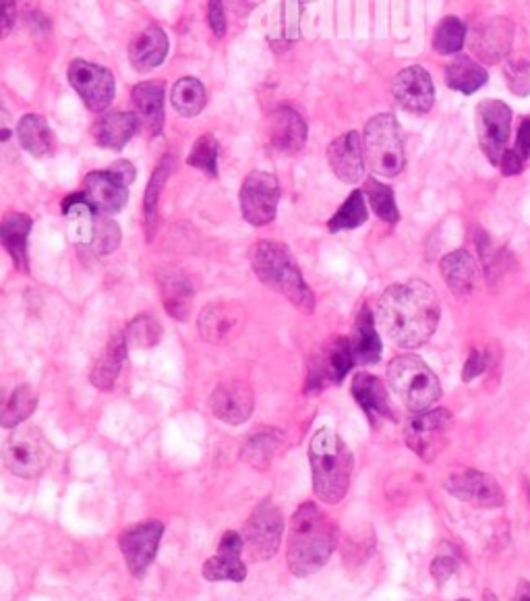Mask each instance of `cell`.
Instances as JSON below:
<instances>
[{
	"mask_svg": "<svg viewBox=\"0 0 530 601\" xmlns=\"http://www.w3.org/2000/svg\"><path fill=\"white\" fill-rule=\"evenodd\" d=\"M348 340L357 363L373 365L381 359V338L377 332V318L373 316L369 305H361Z\"/></svg>",
	"mask_w": 530,
	"mask_h": 601,
	"instance_id": "f546056e",
	"label": "cell"
},
{
	"mask_svg": "<svg viewBox=\"0 0 530 601\" xmlns=\"http://www.w3.org/2000/svg\"><path fill=\"white\" fill-rule=\"evenodd\" d=\"M172 158L170 156H164L160 160V164L156 166L154 175L150 179V185H147L145 189V197H143V222H145V233H147V239H154L156 237V231L160 226V197H162V191L168 183V177L172 173Z\"/></svg>",
	"mask_w": 530,
	"mask_h": 601,
	"instance_id": "836d02e7",
	"label": "cell"
},
{
	"mask_svg": "<svg viewBox=\"0 0 530 601\" xmlns=\"http://www.w3.org/2000/svg\"><path fill=\"white\" fill-rule=\"evenodd\" d=\"M392 94L396 102L412 114H427L435 104L431 75L421 65L402 69L392 81Z\"/></svg>",
	"mask_w": 530,
	"mask_h": 601,
	"instance_id": "ffe728a7",
	"label": "cell"
},
{
	"mask_svg": "<svg viewBox=\"0 0 530 601\" xmlns=\"http://www.w3.org/2000/svg\"><path fill=\"white\" fill-rule=\"evenodd\" d=\"M524 158L516 150H506L502 162H499V170H502L504 177H516L524 170Z\"/></svg>",
	"mask_w": 530,
	"mask_h": 601,
	"instance_id": "f5cc1de1",
	"label": "cell"
},
{
	"mask_svg": "<svg viewBox=\"0 0 530 601\" xmlns=\"http://www.w3.org/2000/svg\"><path fill=\"white\" fill-rule=\"evenodd\" d=\"M249 262L263 286L286 297L303 313L315 311V295L286 245L276 241H259L249 251Z\"/></svg>",
	"mask_w": 530,
	"mask_h": 601,
	"instance_id": "3957f363",
	"label": "cell"
},
{
	"mask_svg": "<svg viewBox=\"0 0 530 601\" xmlns=\"http://www.w3.org/2000/svg\"><path fill=\"white\" fill-rule=\"evenodd\" d=\"M458 601H470V599H458Z\"/></svg>",
	"mask_w": 530,
	"mask_h": 601,
	"instance_id": "6f0895ef",
	"label": "cell"
},
{
	"mask_svg": "<svg viewBox=\"0 0 530 601\" xmlns=\"http://www.w3.org/2000/svg\"><path fill=\"white\" fill-rule=\"evenodd\" d=\"M514 601H530V581H518Z\"/></svg>",
	"mask_w": 530,
	"mask_h": 601,
	"instance_id": "11a10c76",
	"label": "cell"
},
{
	"mask_svg": "<svg viewBox=\"0 0 530 601\" xmlns=\"http://www.w3.org/2000/svg\"><path fill=\"white\" fill-rule=\"evenodd\" d=\"M512 129V110L502 100H483L477 106V135L487 160L499 168Z\"/></svg>",
	"mask_w": 530,
	"mask_h": 601,
	"instance_id": "4fadbf2b",
	"label": "cell"
},
{
	"mask_svg": "<svg viewBox=\"0 0 530 601\" xmlns=\"http://www.w3.org/2000/svg\"><path fill=\"white\" fill-rule=\"evenodd\" d=\"M36 407H38V396L34 388L23 384L7 400L3 413H0V423H3V427H19L25 419L32 417Z\"/></svg>",
	"mask_w": 530,
	"mask_h": 601,
	"instance_id": "ab89813d",
	"label": "cell"
},
{
	"mask_svg": "<svg viewBox=\"0 0 530 601\" xmlns=\"http://www.w3.org/2000/svg\"><path fill=\"white\" fill-rule=\"evenodd\" d=\"M524 160L530 158V117H524L518 125V135H516V148H514Z\"/></svg>",
	"mask_w": 530,
	"mask_h": 601,
	"instance_id": "db71d44e",
	"label": "cell"
},
{
	"mask_svg": "<svg viewBox=\"0 0 530 601\" xmlns=\"http://www.w3.org/2000/svg\"><path fill=\"white\" fill-rule=\"evenodd\" d=\"M280 183L272 173L253 170L241 185V212L243 218L253 226L270 224L278 214Z\"/></svg>",
	"mask_w": 530,
	"mask_h": 601,
	"instance_id": "7c38bea8",
	"label": "cell"
},
{
	"mask_svg": "<svg viewBox=\"0 0 530 601\" xmlns=\"http://www.w3.org/2000/svg\"><path fill=\"white\" fill-rule=\"evenodd\" d=\"M282 452H284V436L280 429L274 427L257 429V432H253L241 448L243 461L257 471L270 469Z\"/></svg>",
	"mask_w": 530,
	"mask_h": 601,
	"instance_id": "4dcf8cb0",
	"label": "cell"
},
{
	"mask_svg": "<svg viewBox=\"0 0 530 601\" xmlns=\"http://www.w3.org/2000/svg\"><path fill=\"white\" fill-rule=\"evenodd\" d=\"M444 488L450 496L477 508H502L506 504V494L499 481L483 471L464 469L452 473Z\"/></svg>",
	"mask_w": 530,
	"mask_h": 601,
	"instance_id": "2e32d148",
	"label": "cell"
},
{
	"mask_svg": "<svg viewBox=\"0 0 530 601\" xmlns=\"http://www.w3.org/2000/svg\"><path fill=\"white\" fill-rule=\"evenodd\" d=\"M526 494H528V500H530V483H526Z\"/></svg>",
	"mask_w": 530,
	"mask_h": 601,
	"instance_id": "9f6ffc18",
	"label": "cell"
},
{
	"mask_svg": "<svg viewBox=\"0 0 530 601\" xmlns=\"http://www.w3.org/2000/svg\"><path fill=\"white\" fill-rule=\"evenodd\" d=\"M168 36L160 25H147L129 44V61L135 71L145 73L160 67L168 56Z\"/></svg>",
	"mask_w": 530,
	"mask_h": 601,
	"instance_id": "83f0119b",
	"label": "cell"
},
{
	"mask_svg": "<svg viewBox=\"0 0 530 601\" xmlns=\"http://www.w3.org/2000/svg\"><path fill=\"white\" fill-rule=\"evenodd\" d=\"M125 338L129 349L137 351H147L154 349L158 342L162 340V324L154 316H137L125 330Z\"/></svg>",
	"mask_w": 530,
	"mask_h": 601,
	"instance_id": "b9f144b4",
	"label": "cell"
},
{
	"mask_svg": "<svg viewBox=\"0 0 530 601\" xmlns=\"http://www.w3.org/2000/svg\"><path fill=\"white\" fill-rule=\"evenodd\" d=\"M328 162L334 170V175L346 183L357 185L365 177V148L363 135L357 131H348L336 137L328 146Z\"/></svg>",
	"mask_w": 530,
	"mask_h": 601,
	"instance_id": "44dd1931",
	"label": "cell"
},
{
	"mask_svg": "<svg viewBox=\"0 0 530 601\" xmlns=\"http://www.w3.org/2000/svg\"><path fill=\"white\" fill-rule=\"evenodd\" d=\"M355 363L357 359L352 355L348 338L334 336L326 340L309 359L305 392L319 394L321 390H326L330 386L342 384Z\"/></svg>",
	"mask_w": 530,
	"mask_h": 601,
	"instance_id": "ba28073f",
	"label": "cell"
},
{
	"mask_svg": "<svg viewBox=\"0 0 530 601\" xmlns=\"http://www.w3.org/2000/svg\"><path fill=\"white\" fill-rule=\"evenodd\" d=\"M365 197L369 199V204L377 218H381L388 224H396L400 220V210L396 206V197L392 187L384 185L381 181L369 177L365 179Z\"/></svg>",
	"mask_w": 530,
	"mask_h": 601,
	"instance_id": "60d3db41",
	"label": "cell"
},
{
	"mask_svg": "<svg viewBox=\"0 0 530 601\" xmlns=\"http://www.w3.org/2000/svg\"><path fill=\"white\" fill-rule=\"evenodd\" d=\"M247 326V311L234 301H216L205 305L199 313V336L214 347L230 345Z\"/></svg>",
	"mask_w": 530,
	"mask_h": 601,
	"instance_id": "5bb4252c",
	"label": "cell"
},
{
	"mask_svg": "<svg viewBox=\"0 0 530 601\" xmlns=\"http://www.w3.org/2000/svg\"><path fill=\"white\" fill-rule=\"evenodd\" d=\"M313 492L323 504H340L348 492L352 467L350 448L330 427H321L309 442Z\"/></svg>",
	"mask_w": 530,
	"mask_h": 601,
	"instance_id": "277c9868",
	"label": "cell"
},
{
	"mask_svg": "<svg viewBox=\"0 0 530 601\" xmlns=\"http://www.w3.org/2000/svg\"><path fill=\"white\" fill-rule=\"evenodd\" d=\"M121 245V226L116 224L110 216L96 214V226H94V239L92 247L98 255H108L119 249Z\"/></svg>",
	"mask_w": 530,
	"mask_h": 601,
	"instance_id": "bcb514c9",
	"label": "cell"
},
{
	"mask_svg": "<svg viewBox=\"0 0 530 601\" xmlns=\"http://www.w3.org/2000/svg\"><path fill=\"white\" fill-rule=\"evenodd\" d=\"M135 181V166L119 160L108 170H96L83 179V195L96 214L112 216L121 212L129 199V185Z\"/></svg>",
	"mask_w": 530,
	"mask_h": 601,
	"instance_id": "52a82bcc",
	"label": "cell"
},
{
	"mask_svg": "<svg viewBox=\"0 0 530 601\" xmlns=\"http://www.w3.org/2000/svg\"><path fill=\"white\" fill-rule=\"evenodd\" d=\"M245 539L237 531H226L218 543V552L203 564V579L220 583H243L247 579V564L243 560Z\"/></svg>",
	"mask_w": 530,
	"mask_h": 601,
	"instance_id": "d6986e66",
	"label": "cell"
},
{
	"mask_svg": "<svg viewBox=\"0 0 530 601\" xmlns=\"http://www.w3.org/2000/svg\"><path fill=\"white\" fill-rule=\"evenodd\" d=\"M208 21L216 38H224L226 30H228V21H226V11H224V3L222 0H210L208 7Z\"/></svg>",
	"mask_w": 530,
	"mask_h": 601,
	"instance_id": "f907efd6",
	"label": "cell"
},
{
	"mask_svg": "<svg viewBox=\"0 0 530 601\" xmlns=\"http://www.w3.org/2000/svg\"><path fill=\"white\" fill-rule=\"evenodd\" d=\"M504 77L508 81V88L516 96L530 94V54H510L504 69Z\"/></svg>",
	"mask_w": 530,
	"mask_h": 601,
	"instance_id": "f6af8a7d",
	"label": "cell"
},
{
	"mask_svg": "<svg viewBox=\"0 0 530 601\" xmlns=\"http://www.w3.org/2000/svg\"><path fill=\"white\" fill-rule=\"evenodd\" d=\"M363 148H365V160L373 173L381 177H398L404 164V143L400 125L394 119V114L384 112L375 114V117L365 125L363 131Z\"/></svg>",
	"mask_w": 530,
	"mask_h": 601,
	"instance_id": "8992f818",
	"label": "cell"
},
{
	"mask_svg": "<svg viewBox=\"0 0 530 601\" xmlns=\"http://www.w3.org/2000/svg\"><path fill=\"white\" fill-rule=\"evenodd\" d=\"M170 102L174 110L181 114L185 119H193L205 108V102H208V92H205L203 83L195 77H183L174 83Z\"/></svg>",
	"mask_w": 530,
	"mask_h": 601,
	"instance_id": "74e56055",
	"label": "cell"
},
{
	"mask_svg": "<svg viewBox=\"0 0 530 601\" xmlns=\"http://www.w3.org/2000/svg\"><path fill=\"white\" fill-rule=\"evenodd\" d=\"M69 83L92 112H104L114 100V77L102 65L83 59L73 61L69 65Z\"/></svg>",
	"mask_w": 530,
	"mask_h": 601,
	"instance_id": "e0dca14e",
	"label": "cell"
},
{
	"mask_svg": "<svg viewBox=\"0 0 530 601\" xmlns=\"http://www.w3.org/2000/svg\"><path fill=\"white\" fill-rule=\"evenodd\" d=\"M456 570H458V560L454 556H448V554L437 556L431 562V568H429L431 577L435 579L437 585H444L448 579H452Z\"/></svg>",
	"mask_w": 530,
	"mask_h": 601,
	"instance_id": "681fc988",
	"label": "cell"
},
{
	"mask_svg": "<svg viewBox=\"0 0 530 601\" xmlns=\"http://www.w3.org/2000/svg\"><path fill=\"white\" fill-rule=\"evenodd\" d=\"M369 220V210L365 204V193L361 189L352 191L344 204L336 210V214L330 218L328 228L332 233H342V231H352V228H359Z\"/></svg>",
	"mask_w": 530,
	"mask_h": 601,
	"instance_id": "f35d334b",
	"label": "cell"
},
{
	"mask_svg": "<svg viewBox=\"0 0 530 601\" xmlns=\"http://www.w3.org/2000/svg\"><path fill=\"white\" fill-rule=\"evenodd\" d=\"M52 448L38 427H17L5 444V465L21 479H36L50 463Z\"/></svg>",
	"mask_w": 530,
	"mask_h": 601,
	"instance_id": "30bf717a",
	"label": "cell"
},
{
	"mask_svg": "<svg viewBox=\"0 0 530 601\" xmlns=\"http://www.w3.org/2000/svg\"><path fill=\"white\" fill-rule=\"evenodd\" d=\"M19 15V0H0V34L9 36Z\"/></svg>",
	"mask_w": 530,
	"mask_h": 601,
	"instance_id": "816d5d0a",
	"label": "cell"
},
{
	"mask_svg": "<svg viewBox=\"0 0 530 601\" xmlns=\"http://www.w3.org/2000/svg\"><path fill=\"white\" fill-rule=\"evenodd\" d=\"M487 69L470 56H456V59L446 67V81L452 90L470 96L479 92L487 83Z\"/></svg>",
	"mask_w": 530,
	"mask_h": 601,
	"instance_id": "d590c367",
	"label": "cell"
},
{
	"mask_svg": "<svg viewBox=\"0 0 530 601\" xmlns=\"http://www.w3.org/2000/svg\"><path fill=\"white\" fill-rule=\"evenodd\" d=\"M439 272L441 278H444V282L448 284V289L452 291V295L462 301L473 297L479 289L481 268L479 262L475 260V255L468 253L466 249L448 253L444 260L439 262Z\"/></svg>",
	"mask_w": 530,
	"mask_h": 601,
	"instance_id": "603a6c76",
	"label": "cell"
},
{
	"mask_svg": "<svg viewBox=\"0 0 530 601\" xmlns=\"http://www.w3.org/2000/svg\"><path fill=\"white\" fill-rule=\"evenodd\" d=\"M284 535V519L282 510L270 500H261L251 512L249 521L243 529L245 552L253 562L270 560L278 554Z\"/></svg>",
	"mask_w": 530,
	"mask_h": 601,
	"instance_id": "9c48e42d",
	"label": "cell"
},
{
	"mask_svg": "<svg viewBox=\"0 0 530 601\" xmlns=\"http://www.w3.org/2000/svg\"><path fill=\"white\" fill-rule=\"evenodd\" d=\"M388 384L412 413L433 409L441 398L437 376L417 355H400L392 359L388 367Z\"/></svg>",
	"mask_w": 530,
	"mask_h": 601,
	"instance_id": "5b68a950",
	"label": "cell"
},
{
	"mask_svg": "<svg viewBox=\"0 0 530 601\" xmlns=\"http://www.w3.org/2000/svg\"><path fill=\"white\" fill-rule=\"evenodd\" d=\"M282 19H284V38L294 40L301 36V19L305 9L315 0H282Z\"/></svg>",
	"mask_w": 530,
	"mask_h": 601,
	"instance_id": "7dc6e473",
	"label": "cell"
},
{
	"mask_svg": "<svg viewBox=\"0 0 530 601\" xmlns=\"http://www.w3.org/2000/svg\"><path fill=\"white\" fill-rule=\"evenodd\" d=\"M162 535H164V525L156 519L137 523L121 533L119 548L133 577L141 579L147 572V568L152 566L160 548Z\"/></svg>",
	"mask_w": 530,
	"mask_h": 601,
	"instance_id": "9a60e30c",
	"label": "cell"
},
{
	"mask_svg": "<svg viewBox=\"0 0 530 601\" xmlns=\"http://www.w3.org/2000/svg\"><path fill=\"white\" fill-rule=\"evenodd\" d=\"M139 129H141V121L135 112L119 110V112H108L104 117H100L92 127V135L94 141L102 148L123 150Z\"/></svg>",
	"mask_w": 530,
	"mask_h": 601,
	"instance_id": "f1b7e54d",
	"label": "cell"
},
{
	"mask_svg": "<svg viewBox=\"0 0 530 601\" xmlns=\"http://www.w3.org/2000/svg\"><path fill=\"white\" fill-rule=\"evenodd\" d=\"M160 297L168 316L176 322H187L195 301V282L181 270H168L160 276Z\"/></svg>",
	"mask_w": 530,
	"mask_h": 601,
	"instance_id": "4316f807",
	"label": "cell"
},
{
	"mask_svg": "<svg viewBox=\"0 0 530 601\" xmlns=\"http://www.w3.org/2000/svg\"><path fill=\"white\" fill-rule=\"evenodd\" d=\"M127 351H129V345H127L125 332L112 334L104 353L94 363L92 374H90V380L98 390L110 392L114 388L116 380H119V376H121V369H123Z\"/></svg>",
	"mask_w": 530,
	"mask_h": 601,
	"instance_id": "1f68e13d",
	"label": "cell"
},
{
	"mask_svg": "<svg viewBox=\"0 0 530 601\" xmlns=\"http://www.w3.org/2000/svg\"><path fill=\"white\" fill-rule=\"evenodd\" d=\"M17 139L21 148L36 158L52 152V131L40 114L29 112L17 123Z\"/></svg>",
	"mask_w": 530,
	"mask_h": 601,
	"instance_id": "8d00e7d4",
	"label": "cell"
},
{
	"mask_svg": "<svg viewBox=\"0 0 530 601\" xmlns=\"http://www.w3.org/2000/svg\"><path fill=\"white\" fill-rule=\"evenodd\" d=\"M210 409L226 425H243L255 409L253 390L243 382H224L212 392Z\"/></svg>",
	"mask_w": 530,
	"mask_h": 601,
	"instance_id": "7402d4cb",
	"label": "cell"
},
{
	"mask_svg": "<svg viewBox=\"0 0 530 601\" xmlns=\"http://www.w3.org/2000/svg\"><path fill=\"white\" fill-rule=\"evenodd\" d=\"M338 527L315 502L301 504L290 517L286 562L294 577H309L328 564L338 548Z\"/></svg>",
	"mask_w": 530,
	"mask_h": 601,
	"instance_id": "7a4b0ae2",
	"label": "cell"
},
{
	"mask_svg": "<svg viewBox=\"0 0 530 601\" xmlns=\"http://www.w3.org/2000/svg\"><path fill=\"white\" fill-rule=\"evenodd\" d=\"M270 148L278 154H299L307 143V123L294 108H278L268 121Z\"/></svg>",
	"mask_w": 530,
	"mask_h": 601,
	"instance_id": "cb8c5ba5",
	"label": "cell"
},
{
	"mask_svg": "<svg viewBox=\"0 0 530 601\" xmlns=\"http://www.w3.org/2000/svg\"><path fill=\"white\" fill-rule=\"evenodd\" d=\"M466 42V25L450 15L441 19V23L435 27L433 36V48L437 54H458Z\"/></svg>",
	"mask_w": 530,
	"mask_h": 601,
	"instance_id": "7bdbcfd3",
	"label": "cell"
},
{
	"mask_svg": "<svg viewBox=\"0 0 530 601\" xmlns=\"http://www.w3.org/2000/svg\"><path fill=\"white\" fill-rule=\"evenodd\" d=\"M350 392H352V396H355L357 405L365 411V415L371 423L396 421V411L390 403L388 388L377 376L367 374V371H361V374L352 378Z\"/></svg>",
	"mask_w": 530,
	"mask_h": 601,
	"instance_id": "d4e9b609",
	"label": "cell"
},
{
	"mask_svg": "<svg viewBox=\"0 0 530 601\" xmlns=\"http://www.w3.org/2000/svg\"><path fill=\"white\" fill-rule=\"evenodd\" d=\"M452 413L448 409H429L412 413L404 427V440L408 448L425 463H433L448 446V429Z\"/></svg>",
	"mask_w": 530,
	"mask_h": 601,
	"instance_id": "8fae6325",
	"label": "cell"
},
{
	"mask_svg": "<svg viewBox=\"0 0 530 601\" xmlns=\"http://www.w3.org/2000/svg\"><path fill=\"white\" fill-rule=\"evenodd\" d=\"M218 156H220V146L216 137L205 133L193 143L187 164L201 170V173H205L208 177H218Z\"/></svg>",
	"mask_w": 530,
	"mask_h": 601,
	"instance_id": "ee69618b",
	"label": "cell"
},
{
	"mask_svg": "<svg viewBox=\"0 0 530 601\" xmlns=\"http://www.w3.org/2000/svg\"><path fill=\"white\" fill-rule=\"evenodd\" d=\"M32 226H34L32 216L21 214V212L7 214L3 220V226H0V241H3V247L9 251L15 268L21 272H27V268H29L27 237H29V231H32Z\"/></svg>",
	"mask_w": 530,
	"mask_h": 601,
	"instance_id": "d6a6232c",
	"label": "cell"
},
{
	"mask_svg": "<svg viewBox=\"0 0 530 601\" xmlns=\"http://www.w3.org/2000/svg\"><path fill=\"white\" fill-rule=\"evenodd\" d=\"M131 100L135 114L141 121V129L150 135L158 137L164 129V83L154 81H143L137 83L131 90Z\"/></svg>",
	"mask_w": 530,
	"mask_h": 601,
	"instance_id": "484cf974",
	"label": "cell"
},
{
	"mask_svg": "<svg viewBox=\"0 0 530 601\" xmlns=\"http://www.w3.org/2000/svg\"><path fill=\"white\" fill-rule=\"evenodd\" d=\"M514 42V23L506 17H491L479 23L470 34L468 46L485 65L502 63L510 56Z\"/></svg>",
	"mask_w": 530,
	"mask_h": 601,
	"instance_id": "ac0fdd59",
	"label": "cell"
},
{
	"mask_svg": "<svg viewBox=\"0 0 530 601\" xmlns=\"http://www.w3.org/2000/svg\"><path fill=\"white\" fill-rule=\"evenodd\" d=\"M63 212L67 216L69 235L77 245H92L94 239V226H96V212L87 204L83 193L65 197Z\"/></svg>",
	"mask_w": 530,
	"mask_h": 601,
	"instance_id": "e575fe53",
	"label": "cell"
},
{
	"mask_svg": "<svg viewBox=\"0 0 530 601\" xmlns=\"http://www.w3.org/2000/svg\"><path fill=\"white\" fill-rule=\"evenodd\" d=\"M441 305L431 286L423 280L396 282L377 301L375 318L396 347L417 349L435 334Z\"/></svg>",
	"mask_w": 530,
	"mask_h": 601,
	"instance_id": "6da1fadb",
	"label": "cell"
},
{
	"mask_svg": "<svg viewBox=\"0 0 530 601\" xmlns=\"http://www.w3.org/2000/svg\"><path fill=\"white\" fill-rule=\"evenodd\" d=\"M489 367V355L479 351V349H473L464 363V369H462V380L464 382H473L477 380L481 374H485V369Z\"/></svg>",
	"mask_w": 530,
	"mask_h": 601,
	"instance_id": "c3c4849f",
	"label": "cell"
}]
</instances>
